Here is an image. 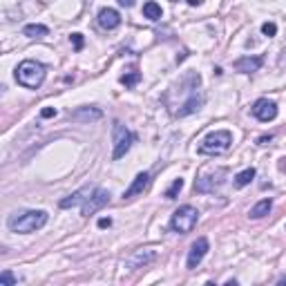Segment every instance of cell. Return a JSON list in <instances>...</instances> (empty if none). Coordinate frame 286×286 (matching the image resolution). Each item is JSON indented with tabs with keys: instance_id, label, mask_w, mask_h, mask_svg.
<instances>
[{
	"instance_id": "cell-1",
	"label": "cell",
	"mask_w": 286,
	"mask_h": 286,
	"mask_svg": "<svg viewBox=\"0 0 286 286\" xmlns=\"http://www.w3.org/2000/svg\"><path fill=\"white\" fill-rule=\"evenodd\" d=\"M47 223V212L45 210H25V212H16L7 219V226L12 233L18 235H29L36 233L38 228H43Z\"/></svg>"
},
{
	"instance_id": "cell-2",
	"label": "cell",
	"mask_w": 286,
	"mask_h": 286,
	"mask_svg": "<svg viewBox=\"0 0 286 286\" xmlns=\"http://www.w3.org/2000/svg\"><path fill=\"white\" fill-rule=\"evenodd\" d=\"M45 65L38 63V61H23L16 67V81L27 90H36V87L43 85L45 81Z\"/></svg>"
},
{
	"instance_id": "cell-3",
	"label": "cell",
	"mask_w": 286,
	"mask_h": 286,
	"mask_svg": "<svg viewBox=\"0 0 286 286\" xmlns=\"http://www.w3.org/2000/svg\"><path fill=\"white\" fill-rule=\"evenodd\" d=\"M231 143H233V134L228 130H217V132H210L201 141L199 152L201 154H221L231 148Z\"/></svg>"
},
{
	"instance_id": "cell-4",
	"label": "cell",
	"mask_w": 286,
	"mask_h": 286,
	"mask_svg": "<svg viewBox=\"0 0 286 286\" xmlns=\"http://www.w3.org/2000/svg\"><path fill=\"white\" fill-rule=\"evenodd\" d=\"M197 219H199V212L195 206H181L179 210H175L173 219H170V228L179 235H186L197 226Z\"/></svg>"
},
{
	"instance_id": "cell-5",
	"label": "cell",
	"mask_w": 286,
	"mask_h": 286,
	"mask_svg": "<svg viewBox=\"0 0 286 286\" xmlns=\"http://www.w3.org/2000/svg\"><path fill=\"white\" fill-rule=\"evenodd\" d=\"M112 139H114V150H112V159H121L126 157V152L132 148L134 134L123 126L121 121H114L112 126Z\"/></svg>"
},
{
	"instance_id": "cell-6",
	"label": "cell",
	"mask_w": 286,
	"mask_h": 286,
	"mask_svg": "<svg viewBox=\"0 0 286 286\" xmlns=\"http://www.w3.org/2000/svg\"><path fill=\"white\" fill-rule=\"evenodd\" d=\"M226 175H228L226 168H215V170H210V173L201 175L199 179L195 181V192H215L217 188L223 186Z\"/></svg>"
},
{
	"instance_id": "cell-7",
	"label": "cell",
	"mask_w": 286,
	"mask_h": 286,
	"mask_svg": "<svg viewBox=\"0 0 286 286\" xmlns=\"http://www.w3.org/2000/svg\"><path fill=\"white\" fill-rule=\"evenodd\" d=\"M107 204H110V192L103 190V188H96V190L90 195V199H87L85 204L81 206V212H83L85 217H90V215H94L96 210L105 208Z\"/></svg>"
},
{
	"instance_id": "cell-8",
	"label": "cell",
	"mask_w": 286,
	"mask_h": 286,
	"mask_svg": "<svg viewBox=\"0 0 286 286\" xmlns=\"http://www.w3.org/2000/svg\"><path fill=\"white\" fill-rule=\"evenodd\" d=\"M208 248H210V244H208L206 237H199L195 244H192L190 251H188V259H186V266H188V270H195L197 266H199L201 259L206 257Z\"/></svg>"
},
{
	"instance_id": "cell-9",
	"label": "cell",
	"mask_w": 286,
	"mask_h": 286,
	"mask_svg": "<svg viewBox=\"0 0 286 286\" xmlns=\"http://www.w3.org/2000/svg\"><path fill=\"white\" fill-rule=\"evenodd\" d=\"M253 114H255V119H259L262 123L273 121V119L277 117V103L268 101V98H259L253 105Z\"/></svg>"
},
{
	"instance_id": "cell-10",
	"label": "cell",
	"mask_w": 286,
	"mask_h": 286,
	"mask_svg": "<svg viewBox=\"0 0 286 286\" xmlns=\"http://www.w3.org/2000/svg\"><path fill=\"white\" fill-rule=\"evenodd\" d=\"M150 186V175L148 173H139L137 177H134V181L130 184V188L123 192V201H132L134 197H141L145 190H148Z\"/></svg>"
},
{
	"instance_id": "cell-11",
	"label": "cell",
	"mask_w": 286,
	"mask_h": 286,
	"mask_svg": "<svg viewBox=\"0 0 286 286\" xmlns=\"http://www.w3.org/2000/svg\"><path fill=\"white\" fill-rule=\"evenodd\" d=\"M157 259V253L152 251V248H141V251H134L132 255H130V259L126 262V266L130 270H137L141 266H148L150 262H154Z\"/></svg>"
},
{
	"instance_id": "cell-12",
	"label": "cell",
	"mask_w": 286,
	"mask_h": 286,
	"mask_svg": "<svg viewBox=\"0 0 286 286\" xmlns=\"http://www.w3.org/2000/svg\"><path fill=\"white\" fill-rule=\"evenodd\" d=\"M96 188L94 186H83L81 190H76V192H72L70 197H65V199H61V208H74V206H83L87 199H90V195L94 192Z\"/></svg>"
},
{
	"instance_id": "cell-13",
	"label": "cell",
	"mask_w": 286,
	"mask_h": 286,
	"mask_svg": "<svg viewBox=\"0 0 286 286\" xmlns=\"http://www.w3.org/2000/svg\"><path fill=\"white\" fill-rule=\"evenodd\" d=\"M98 25H101L103 29H117L119 25H121V14L117 12V9L112 7H103L101 12H98Z\"/></svg>"
},
{
	"instance_id": "cell-14",
	"label": "cell",
	"mask_w": 286,
	"mask_h": 286,
	"mask_svg": "<svg viewBox=\"0 0 286 286\" xmlns=\"http://www.w3.org/2000/svg\"><path fill=\"white\" fill-rule=\"evenodd\" d=\"M264 65L262 56H242L239 61H235V70L242 72V74H253V72H259V67Z\"/></svg>"
},
{
	"instance_id": "cell-15",
	"label": "cell",
	"mask_w": 286,
	"mask_h": 286,
	"mask_svg": "<svg viewBox=\"0 0 286 286\" xmlns=\"http://www.w3.org/2000/svg\"><path fill=\"white\" fill-rule=\"evenodd\" d=\"M103 117V112L98 107H79V110L70 112L72 121H81V123H90V121H98Z\"/></svg>"
},
{
	"instance_id": "cell-16",
	"label": "cell",
	"mask_w": 286,
	"mask_h": 286,
	"mask_svg": "<svg viewBox=\"0 0 286 286\" xmlns=\"http://www.w3.org/2000/svg\"><path fill=\"white\" fill-rule=\"evenodd\" d=\"M270 208H273V201H270V199H262V201H257V204L251 208V212H248V215H251L253 219H262V217H266L268 212H270Z\"/></svg>"
},
{
	"instance_id": "cell-17",
	"label": "cell",
	"mask_w": 286,
	"mask_h": 286,
	"mask_svg": "<svg viewBox=\"0 0 286 286\" xmlns=\"http://www.w3.org/2000/svg\"><path fill=\"white\" fill-rule=\"evenodd\" d=\"M23 34L27 36V38H43V36L49 34V29L45 27V25H40V23H34V25H25Z\"/></svg>"
},
{
	"instance_id": "cell-18",
	"label": "cell",
	"mask_w": 286,
	"mask_h": 286,
	"mask_svg": "<svg viewBox=\"0 0 286 286\" xmlns=\"http://www.w3.org/2000/svg\"><path fill=\"white\" fill-rule=\"evenodd\" d=\"M143 16L148 20H159L163 16V12H161V5H157L154 0H148V3L143 5Z\"/></svg>"
},
{
	"instance_id": "cell-19",
	"label": "cell",
	"mask_w": 286,
	"mask_h": 286,
	"mask_svg": "<svg viewBox=\"0 0 286 286\" xmlns=\"http://www.w3.org/2000/svg\"><path fill=\"white\" fill-rule=\"evenodd\" d=\"M253 179H255V168H246L235 177V186L237 188H244V186H248Z\"/></svg>"
},
{
	"instance_id": "cell-20",
	"label": "cell",
	"mask_w": 286,
	"mask_h": 286,
	"mask_svg": "<svg viewBox=\"0 0 286 286\" xmlns=\"http://www.w3.org/2000/svg\"><path fill=\"white\" fill-rule=\"evenodd\" d=\"M184 190V179H175L173 181V186H170L168 190H165V199H177V195H179V192Z\"/></svg>"
},
{
	"instance_id": "cell-21",
	"label": "cell",
	"mask_w": 286,
	"mask_h": 286,
	"mask_svg": "<svg viewBox=\"0 0 286 286\" xmlns=\"http://www.w3.org/2000/svg\"><path fill=\"white\" fill-rule=\"evenodd\" d=\"M139 81H141V74H139V72H130V74L121 76V85H126V87H134Z\"/></svg>"
},
{
	"instance_id": "cell-22",
	"label": "cell",
	"mask_w": 286,
	"mask_h": 286,
	"mask_svg": "<svg viewBox=\"0 0 286 286\" xmlns=\"http://www.w3.org/2000/svg\"><path fill=\"white\" fill-rule=\"evenodd\" d=\"M16 284H18V279L14 277L9 270H3V273H0V286H16Z\"/></svg>"
},
{
	"instance_id": "cell-23",
	"label": "cell",
	"mask_w": 286,
	"mask_h": 286,
	"mask_svg": "<svg viewBox=\"0 0 286 286\" xmlns=\"http://www.w3.org/2000/svg\"><path fill=\"white\" fill-rule=\"evenodd\" d=\"M262 34L268 36V38H270V36H275V34H277V25H275V23H264L262 25Z\"/></svg>"
},
{
	"instance_id": "cell-24",
	"label": "cell",
	"mask_w": 286,
	"mask_h": 286,
	"mask_svg": "<svg viewBox=\"0 0 286 286\" xmlns=\"http://www.w3.org/2000/svg\"><path fill=\"white\" fill-rule=\"evenodd\" d=\"M72 43L76 49H83V34H72Z\"/></svg>"
},
{
	"instance_id": "cell-25",
	"label": "cell",
	"mask_w": 286,
	"mask_h": 286,
	"mask_svg": "<svg viewBox=\"0 0 286 286\" xmlns=\"http://www.w3.org/2000/svg\"><path fill=\"white\" fill-rule=\"evenodd\" d=\"M40 117L51 119V117H56V110H54V107H45V110H40Z\"/></svg>"
},
{
	"instance_id": "cell-26",
	"label": "cell",
	"mask_w": 286,
	"mask_h": 286,
	"mask_svg": "<svg viewBox=\"0 0 286 286\" xmlns=\"http://www.w3.org/2000/svg\"><path fill=\"white\" fill-rule=\"evenodd\" d=\"M110 226H112L110 217H101V219H98V228H110Z\"/></svg>"
},
{
	"instance_id": "cell-27",
	"label": "cell",
	"mask_w": 286,
	"mask_h": 286,
	"mask_svg": "<svg viewBox=\"0 0 286 286\" xmlns=\"http://www.w3.org/2000/svg\"><path fill=\"white\" fill-rule=\"evenodd\" d=\"M270 139H273V134H264V137H259V145H266Z\"/></svg>"
},
{
	"instance_id": "cell-28",
	"label": "cell",
	"mask_w": 286,
	"mask_h": 286,
	"mask_svg": "<svg viewBox=\"0 0 286 286\" xmlns=\"http://www.w3.org/2000/svg\"><path fill=\"white\" fill-rule=\"evenodd\" d=\"M119 5H121V7H134V0H119Z\"/></svg>"
},
{
	"instance_id": "cell-29",
	"label": "cell",
	"mask_w": 286,
	"mask_h": 286,
	"mask_svg": "<svg viewBox=\"0 0 286 286\" xmlns=\"http://www.w3.org/2000/svg\"><path fill=\"white\" fill-rule=\"evenodd\" d=\"M188 5H190V7H199L201 0H188Z\"/></svg>"
},
{
	"instance_id": "cell-30",
	"label": "cell",
	"mask_w": 286,
	"mask_h": 286,
	"mask_svg": "<svg viewBox=\"0 0 286 286\" xmlns=\"http://www.w3.org/2000/svg\"><path fill=\"white\" fill-rule=\"evenodd\" d=\"M279 170H282V173H286V159L279 161Z\"/></svg>"
},
{
	"instance_id": "cell-31",
	"label": "cell",
	"mask_w": 286,
	"mask_h": 286,
	"mask_svg": "<svg viewBox=\"0 0 286 286\" xmlns=\"http://www.w3.org/2000/svg\"><path fill=\"white\" fill-rule=\"evenodd\" d=\"M173 3H177V0H173Z\"/></svg>"
}]
</instances>
